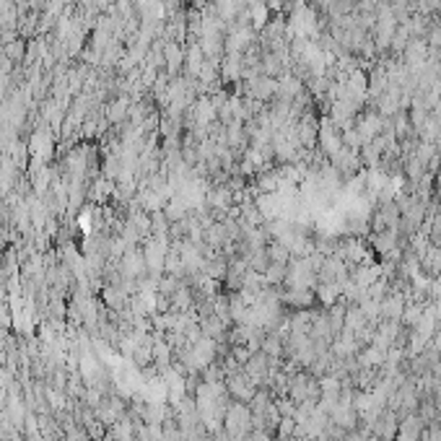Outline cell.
<instances>
[{"label":"cell","instance_id":"1","mask_svg":"<svg viewBox=\"0 0 441 441\" xmlns=\"http://www.w3.org/2000/svg\"><path fill=\"white\" fill-rule=\"evenodd\" d=\"M221 429L226 431V436L231 441H242L247 433L255 431V418H252V410H249L247 402H237L231 400L226 415H224V426Z\"/></svg>","mask_w":441,"mask_h":441},{"label":"cell","instance_id":"3","mask_svg":"<svg viewBox=\"0 0 441 441\" xmlns=\"http://www.w3.org/2000/svg\"><path fill=\"white\" fill-rule=\"evenodd\" d=\"M164 60H166V65H169V70H177V65L182 63V50L177 47V44H169L166 50H164Z\"/></svg>","mask_w":441,"mask_h":441},{"label":"cell","instance_id":"2","mask_svg":"<svg viewBox=\"0 0 441 441\" xmlns=\"http://www.w3.org/2000/svg\"><path fill=\"white\" fill-rule=\"evenodd\" d=\"M226 389L228 395H231V400H237V402H252V398L257 395V384L249 379V374L239 366V369H234V371H228L226 374Z\"/></svg>","mask_w":441,"mask_h":441}]
</instances>
